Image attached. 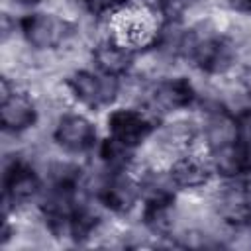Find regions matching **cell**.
<instances>
[{
	"mask_svg": "<svg viewBox=\"0 0 251 251\" xmlns=\"http://www.w3.org/2000/svg\"><path fill=\"white\" fill-rule=\"evenodd\" d=\"M163 120L145 106L116 104L106 114V135L131 147L141 149Z\"/></svg>",
	"mask_w": 251,
	"mask_h": 251,
	"instance_id": "obj_5",
	"label": "cell"
},
{
	"mask_svg": "<svg viewBox=\"0 0 251 251\" xmlns=\"http://www.w3.org/2000/svg\"><path fill=\"white\" fill-rule=\"evenodd\" d=\"M175 186L178 192L184 194H194V192H204L216 178L208 153L202 155V149H194L188 153H182L171 161L167 167Z\"/></svg>",
	"mask_w": 251,
	"mask_h": 251,
	"instance_id": "obj_8",
	"label": "cell"
},
{
	"mask_svg": "<svg viewBox=\"0 0 251 251\" xmlns=\"http://www.w3.org/2000/svg\"><path fill=\"white\" fill-rule=\"evenodd\" d=\"M94 198L102 204V208L108 214L116 218H127L141 206L139 178L131 171L108 173L100 188L96 190Z\"/></svg>",
	"mask_w": 251,
	"mask_h": 251,
	"instance_id": "obj_7",
	"label": "cell"
},
{
	"mask_svg": "<svg viewBox=\"0 0 251 251\" xmlns=\"http://www.w3.org/2000/svg\"><path fill=\"white\" fill-rule=\"evenodd\" d=\"M224 6L239 16H251V0H222Z\"/></svg>",
	"mask_w": 251,
	"mask_h": 251,
	"instance_id": "obj_14",
	"label": "cell"
},
{
	"mask_svg": "<svg viewBox=\"0 0 251 251\" xmlns=\"http://www.w3.org/2000/svg\"><path fill=\"white\" fill-rule=\"evenodd\" d=\"M208 159L216 178L251 180V147L245 141H233L208 151Z\"/></svg>",
	"mask_w": 251,
	"mask_h": 251,
	"instance_id": "obj_10",
	"label": "cell"
},
{
	"mask_svg": "<svg viewBox=\"0 0 251 251\" xmlns=\"http://www.w3.org/2000/svg\"><path fill=\"white\" fill-rule=\"evenodd\" d=\"M41 122V108L37 98L25 88L20 86L6 100H0V126L2 131L14 135H25L35 129Z\"/></svg>",
	"mask_w": 251,
	"mask_h": 251,
	"instance_id": "obj_9",
	"label": "cell"
},
{
	"mask_svg": "<svg viewBox=\"0 0 251 251\" xmlns=\"http://www.w3.org/2000/svg\"><path fill=\"white\" fill-rule=\"evenodd\" d=\"M247 235H249V243H251V227H247Z\"/></svg>",
	"mask_w": 251,
	"mask_h": 251,
	"instance_id": "obj_16",
	"label": "cell"
},
{
	"mask_svg": "<svg viewBox=\"0 0 251 251\" xmlns=\"http://www.w3.org/2000/svg\"><path fill=\"white\" fill-rule=\"evenodd\" d=\"M78 33V22L55 10H29L20 16V39L33 51H61Z\"/></svg>",
	"mask_w": 251,
	"mask_h": 251,
	"instance_id": "obj_2",
	"label": "cell"
},
{
	"mask_svg": "<svg viewBox=\"0 0 251 251\" xmlns=\"http://www.w3.org/2000/svg\"><path fill=\"white\" fill-rule=\"evenodd\" d=\"M43 2H47V0H12V4L14 6H18V8H24V10H37Z\"/></svg>",
	"mask_w": 251,
	"mask_h": 251,
	"instance_id": "obj_15",
	"label": "cell"
},
{
	"mask_svg": "<svg viewBox=\"0 0 251 251\" xmlns=\"http://www.w3.org/2000/svg\"><path fill=\"white\" fill-rule=\"evenodd\" d=\"M233 78L237 80V84L251 96V65L249 63H239V67L233 73Z\"/></svg>",
	"mask_w": 251,
	"mask_h": 251,
	"instance_id": "obj_13",
	"label": "cell"
},
{
	"mask_svg": "<svg viewBox=\"0 0 251 251\" xmlns=\"http://www.w3.org/2000/svg\"><path fill=\"white\" fill-rule=\"evenodd\" d=\"M135 55L137 53L129 51L127 47H124L118 41L104 35L90 47L88 61H90V67L102 75L126 76L133 71Z\"/></svg>",
	"mask_w": 251,
	"mask_h": 251,
	"instance_id": "obj_11",
	"label": "cell"
},
{
	"mask_svg": "<svg viewBox=\"0 0 251 251\" xmlns=\"http://www.w3.org/2000/svg\"><path fill=\"white\" fill-rule=\"evenodd\" d=\"M163 22L157 6L147 0H129L102 20L104 35L133 53H141L155 45Z\"/></svg>",
	"mask_w": 251,
	"mask_h": 251,
	"instance_id": "obj_1",
	"label": "cell"
},
{
	"mask_svg": "<svg viewBox=\"0 0 251 251\" xmlns=\"http://www.w3.org/2000/svg\"><path fill=\"white\" fill-rule=\"evenodd\" d=\"M75 102L90 112L112 108L120 102L122 76H110L92 67H76L65 76Z\"/></svg>",
	"mask_w": 251,
	"mask_h": 251,
	"instance_id": "obj_4",
	"label": "cell"
},
{
	"mask_svg": "<svg viewBox=\"0 0 251 251\" xmlns=\"http://www.w3.org/2000/svg\"><path fill=\"white\" fill-rule=\"evenodd\" d=\"M202 4V0H155L165 22H186V18Z\"/></svg>",
	"mask_w": 251,
	"mask_h": 251,
	"instance_id": "obj_12",
	"label": "cell"
},
{
	"mask_svg": "<svg viewBox=\"0 0 251 251\" xmlns=\"http://www.w3.org/2000/svg\"><path fill=\"white\" fill-rule=\"evenodd\" d=\"M198 100V86L188 75L169 73L155 80H149L143 102L145 106L161 120L176 116L180 112H188L194 108Z\"/></svg>",
	"mask_w": 251,
	"mask_h": 251,
	"instance_id": "obj_3",
	"label": "cell"
},
{
	"mask_svg": "<svg viewBox=\"0 0 251 251\" xmlns=\"http://www.w3.org/2000/svg\"><path fill=\"white\" fill-rule=\"evenodd\" d=\"M51 141L53 145L67 155H90L100 137L96 124L82 112L67 110L59 114L51 126Z\"/></svg>",
	"mask_w": 251,
	"mask_h": 251,
	"instance_id": "obj_6",
	"label": "cell"
}]
</instances>
